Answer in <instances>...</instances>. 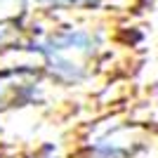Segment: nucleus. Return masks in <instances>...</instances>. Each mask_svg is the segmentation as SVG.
Masks as SVG:
<instances>
[{
    "instance_id": "nucleus-1",
    "label": "nucleus",
    "mask_w": 158,
    "mask_h": 158,
    "mask_svg": "<svg viewBox=\"0 0 158 158\" xmlns=\"http://www.w3.org/2000/svg\"><path fill=\"white\" fill-rule=\"evenodd\" d=\"M94 0H38L40 7L47 10H78V7H92Z\"/></svg>"
}]
</instances>
